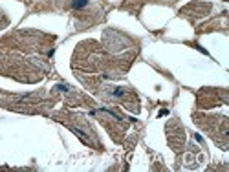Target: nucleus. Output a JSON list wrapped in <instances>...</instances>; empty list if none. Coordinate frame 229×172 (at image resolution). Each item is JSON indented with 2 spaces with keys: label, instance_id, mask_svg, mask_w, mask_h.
Listing matches in <instances>:
<instances>
[{
  "label": "nucleus",
  "instance_id": "obj_3",
  "mask_svg": "<svg viewBox=\"0 0 229 172\" xmlns=\"http://www.w3.org/2000/svg\"><path fill=\"white\" fill-rule=\"evenodd\" d=\"M114 95H116V97H119V95H123V90L119 88V90H114Z\"/></svg>",
  "mask_w": 229,
  "mask_h": 172
},
{
  "label": "nucleus",
  "instance_id": "obj_2",
  "mask_svg": "<svg viewBox=\"0 0 229 172\" xmlns=\"http://www.w3.org/2000/svg\"><path fill=\"white\" fill-rule=\"evenodd\" d=\"M57 88H59L61 92H64V93H70V92H72V90H70V86H66V84H59Z\"/></svg>",
  "mask_w": 229,
  "mask_h": 172
},
{
  "label": "nucleus",
  "instance_id": "obj_1",
  "mask_svg": "<svg viewBox=\"0 0 229 172\" xmlns=\"http://www.w3.org/2000/svg\"><path fill=\"white\" fill-rule=\"evenodd\" d=\"M88 2H90V0H72V8H74V9H81V8H84Z\"/></svg>",
  "mask_w": 229,
  "mask_h": 172
}]
</instances>
